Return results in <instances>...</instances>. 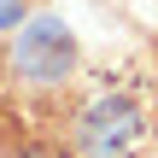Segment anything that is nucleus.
I'll use <instances>...</instances> for the list:
<instances>
[{
	"label": "nucleus",
	"mask_w": 158,
	"mask_h": 158,
	"mask_svg": "<svg viewBox=\"0 0 158 158\" xmlns=\"http://www.w3.org/2000/svg\"><path fill=\"white\" fill-rule=\"evenodd\" d=\"M12 70L35 88H53L76 70V35L59 18H23L18 41H12Z\"/></svg>",
	"instance_id": "nucleus-1"
},
{
	"label": "nucleus",
	"mask_w": 158,
	"mask_h": 158,
	"mask_svg": "<svg viewBox=\"0 0 158 158\" xmlns=\"http://www.w3.org/2000/svg\"><path fill=\"white\" fill-rule=\"evenodd\" d=\"M88 147L94 152H117V147H129V135H135V111L123 106V100H106V106H94L88 111Z\"/></svg>",
	"instance_id": "nucleus-2"
},
{
	"label": "nucleus",
	"mask_w": 158,
	"mask_h": 158,
	"mask_svg": "<svg viewBox=\"0 0 158 158\" xmlns=\"http://www.w3.org/2000/svg\"><path fill=\"white\" fill-rule=\"evenodd\" d=\"M23 23V6L18 0H0V29H18Z\"/></svg>",
	"instance_id": "nucleus-3"
}]
</instances>
